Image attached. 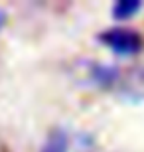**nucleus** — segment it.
Masks as SVG:
<instances>
[{
  "mask_svg": "<svg viewBox=\"0 0 144 152\" xmlns=\"http://www.w3.org/2000/svg\"><path fill=\"white\" fill-rule=\"evenodd\" d=\"M4 24H6V12L0 10V30L4 28Z\"/></svg>",
  "mask_w": 144,
  "mask_h": 152,
  "instance_id": "5",
  "label": "nucleus"
},
{
  "mask_svg": "<svg viewBox=\"0 0 144 152\" xmlns=\"http://www.w3.org/2000/svg\"><path fill=\"white\" fill-rule=\"evenodd\" d=\"M142 8L140 2H134V0H121V2H116L113 6V16L116 20H126L134 14V12H138Z\"/></svg>",
  "mask_w": 144,
  "mask_h": 152,
  "instance_id": "4",
  "label": "nucleus"
},
{
  "mask_svg": "<svg viewBox=\"0 0 144 152\" xmlns=\"http://www.w3.org/2000/svg\"><path fill=\"white\" fill-rule=\"evenodd\" d=\"M99 42L107 45L116 56H136L142 51L144 39L136 30L130 28H109L99 34Z\"/></svg>",
  "mask_w": 144,
  "mask_h": 152,
  "instance_id": "2",
  "label": "nucleus"
},
{
  "mask_svg": "<svg viewBox=\"0 0 144 152\" xmlns=\"http://www.w3.org/2000/svg\"><path fill=\"white\" fill-rule=\"evenodd\" d=\"M89 75L97 87L121 95L128 101L144 99V67L130 65V67H116V65H103L93 63Z\"/></svg>",
  "mask_w": 144,
  "mask_h": 152,
  "instance_id": "1",
  "label": "nucleus"
},
{
  "mask_svg": "<svg viewBox=\"0 0 144 152\" xmlns=\"http://www.w3.org/2000/svg\"><path fill=\"white\" fill-rule=\"evenodd\" d=\"M42 152H95V146L93 140L83 132L56 129L50 132Z\"/></svg>",
  "mask_w": 144,
  "mask_h": 152,
  "instance_id": "3",
  "label": "nucleus"
}]
</instances>
